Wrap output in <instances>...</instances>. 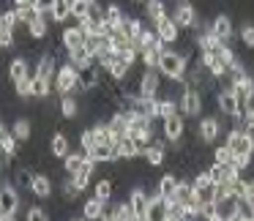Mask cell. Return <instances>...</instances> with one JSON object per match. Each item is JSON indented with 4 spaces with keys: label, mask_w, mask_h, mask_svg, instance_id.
I'll use <instances>...</instances> for the list:
<instances>
[{
    "label": "cell",
    "mask_w": 254,
    "mask_h": 221,
    "mask_svg": "<svg viewBox=\"0 0 254 221\" xmlns=\"http://www.w3.org/2000/svg\"><path fill=\"white\" fill-rule=\"evenodd\" d=\"M159 71H161V77L172 79V82H186V77H189V57L181 55V52H175V50H164Z\"/></svg>",
    "instance_id": "6da1fadb"
},
{
    "label": "cell",
    "mask_w": 254,
    "mask_h": 221,
    "mask_svg": "<svg viewBox=\"0 0 254 221\" xmlns=\"http://www.w3.org/2000/svg\"><path fill=\"white\" fill-rule=\"evenodd\" d=\"M55 93H61V96H77V93H85L82 88H79V68L74 66V63H63L61 68H58V74H55Z\"/></svg>",
    "instance_id": "7a4b0ae2"
},
{
    "label": "cell",
    "mask_w": 254,
    "mask_h": 221,
    "mask_svg": "<svg viewBox=\"0 0 254 221\" xmlns=\"http://www.w3.org/2000/svg\"><path fill=\"white\" fill-rule=\"evenodd\" d=\"M227 148L235 156H246V159H254V134L243 131V128H232L227 134Z\"/></svg>",
    "instance_id": "3957f363"
},
{
    "label": "cell",
    "mask_w": 254,
    "mask_h": 221,
    "mask_svg": "<svg viewBox=\"0 0 254 221\" xmlns=\"http://www.w3.org/2000/svg\"><path fill=\"white\" fill-rule=\"evenodd\" d=\"M216 101H219V112L224 117H232V120H238V117L243 115L246 110H241V101H238L235 90H232V85H224V88H219V93H216Z\"/></svg>",
    "instance_id": "277c9868"
},
{
    "label": "cell",
    "mask_w": 254,
    "mask_h": 221,
    "mask_svg": "<svg viewBox=\"0 0 254 221\" xmlns=\"http://www.w3.org/2000/svg\"><path fill=\"white\" fill-rule=\"evenodd\" d=\"M178 107H181V115L186 117H197L202 112V93L191 85H183L181 96H178Z\"/></svg>",
    "instance_id": "5b68a950"
},
{
    "label": "cell",
    "mask_w": 254,
    "mask_h": 221,
    "mask_svg": "<svg viewBox=\"0 0 254 221\" xmlns=\"http://www.w3.org/2000/svg\"><path fill=\"white\" fill-rule=\"evenodd\" d=\"M161 131H164V139H167V142H181L183 131H186V123H183V115H181V112L164 117V120H161Z\"/></svg>",
    "instance_id": "8992f818"
},
{
    "label": "cell",
    "mask_w": 254,
    "mask_h": 221,
    "mask_svg": "<svg viewBox=\"0 0 254 221\" xmlns=\"http://www.w3.org/2000/svg\"><path fill=\"white\" fill-rule=\"evenodd\" d=\"M153 30L159 33V39H161V44H175L178 41V36H181V28L175 25V19L167 14L164 19H159V22L153 25Z\"/></svg>",
    "instance_id": "52a82bcc"
},
{
    "label": "cell",
    "mask_w": 254,
    "mask_h": 221,
    "mask_svg": "<svg viewBox=\"0 0 254 221\" xmlns=\"http://www.w3.org/2000/svg\"><path fill=\"white\" fill-rule=\"evenodd\" d=\"M219 134H221V123H219V117H202V120H199V126H197V137H199V142L210 145V142H216V139H219Z\"/></svg>",
    "instance_id": "ba28073f"
},
{
    "label": "cell",
    "mask_w": 254,
    "mask_h": 221,
    "mask_svg": "<svg viewBox=\"0 0 254 221\" xmlns=\"http://www.w3.org/2000/svg\"><path fill=\"white\" fill-rule=\"evenodd\" d=\"M19 208V194H17V186H3L0 188V216H14Z\"/></svg>",
    "instance_id": "9c48e42d"
},
{
    "label": "cell",
    "mask_w": 254,
    "mask_h": 221,
    "mask_svg": "<svg viewBox=\"0 0 254 221\" xmlns=\"http://www.w3.org/2000/svg\"><path fill=\"white\" fill-rule=\"evenodd\" d=\"M172 19H175L178 28H197V11H194L191 3H178L175 11H172Z\"/></svg>",
    "instance_id": "30bf717a"
},
{
    "label": "cell",
    "mask_w": 254,
    "mask_h": 221,
    "mask_svg": "<svg viewBox=\"0 0 254 221\" xmlns=\"http://www.w3.org/2000/svg\"><path fill=\"white\" fill-rule=\"evenodd\" d=\"M58 60H55V52H44L41 55V60L36 63V68H33V74H39V77H44V79H50V82H55V74H58Z\"/></svg>",
    "instance_id": "8fae6325"
},
{
    "label": "cell",
    "mask_w": 254,
    "mask_h": 221,
    "mask_svg": "<svg viewBox=\"0 0 254 221\" xmlns=\"http://www.w3.org/2000/svg\"><path fill=\"white\" fill-rule=\"evenodd\" d=\"M159 90H161L159 71H145L142 74V88H139V99H159Z\"/></svg>",
    "instance_id": "7c38bea8"
},
{
    "label": "cell",
    "mask_w": 254,
    "mask_h": 221,
    "mask_svg": "<svg viewBox=\"0 0 254 221\" xmlns=\"http://www.w3.org/2000/svg\"><path fill=\"white\" fill-rule=\"evenodd\" d=\"M63 47H66V52L71 50H79V47H85V41H88V36H85V30L79 28V25H74V28H66L61 36Z\"/></svg>",
    "instance_id": "4fadbf2b"
},
{
    "label": "cell",
    "mask_w": 254,
    "mask_h": 221,
    "mask_svg": "<svg viewBox=\"0 0 254 221\" xmlns=\"http://www.w3.org/2000/svg\"><path fill=\"white\" fill-rule=\"evenodd\" d=\"M210 33H213L221 44H227V41L232 39V19L227 17V14H219V17L210 22Z\"/></svg>",
    "instance_id": "5bb4252c"
},
{
    "label": "cell",
    "mask_w": 254,
    "mask_h": 221,
    "mask_svg": "<svg viewBox=\"0 0 254 221\" xmlns=\"http://www.w3.org/2000/svg\"><path fill=\"white\" fill-rule=\"evenodd\" d=\"M145 221H167V199L161 194L150 197V205L145 210Z\"/></svg>",
    "instance_id": "9a60e30c"
},
{
    "label": "cell",
    "mask_w": 254,
    "mask_h": 221,
    "mask_svg": "<svg viewBox=\"0 0 254 221\" xmlns=\"http://www.w3.org/2000/svg\"><path fill=\"white\" fill-rule=\"evenodd\" d=\"M238 202H241V199L238 197H224V199H219V202H216V216H219L221 221H232V219H238Z\"/></svg>",
    "instance_id": "2e32d148"
},
{
    "label": "cell",
    "mask_w": 254,
    "mask_h": 221,
    "mask_svg": "<svg viewBox=\"0 0 254 221\" xmlns=\"http://www.w3.org/2000/svg\"><path fill=\"white\" fill-rule=\"evenodd\" d=\"M115 150H118V159H137V156H142V145L137 142V139H131V137H123L121 142L115 145Z\"/></svg>",
    "instance_id": "e0dca14e"
},
{
    "label": "cell",
    "mask_w": 254,
    "mask_h": 221,
    "mask_svg": "<svg viewBox=\"0 0 254 221\" xmlns=\"http://www.w3.org/2000/svg\"><path fill=\"white\" fill-rule=\"evenodd\" d=\"M178 186H181V180H178L175 172H167V175L159 177V183H156V194H161L164 199H172L178 191Z\"/></svg>",
    "instance_id": "ac0fdd59"
},
{
    "label": "cell",
    "mask_w": 254,
    "mask_h": 221,
    "mask_svg": "<svg viewBox=\"0 0 254 221\" xmlns=\"http://www.w3.org/2000/svg\"><path fill=\"white\" fill-rule=\"evenodd\" d=\"M79 88H82L85 93L99 88V63H93V66H88V68H79Z\"/></svg>",
    "instance_id": "d6986e66"
},
{
    "label": "cell",
    "mask_w": 254,
    "mask_h": 221,
    "mask_svg": "<svg viewBox=\"0 0 254 221\" xmlns=\"http://www.w3.org/2000/svg\"><path fill=\"white\" fill-rule=\"evenodd\" d=\"M8 77H11V82L17 85V82H22V79L33 77V71H30V66H28L25 57H14V60L8 63Z\"/></svg>",
    "instance_id": "ffe728a7"
},
{
    "label": "cell",
    "mask_w": 254,
    "mask_h": 221,
    "mask_svg": "<svg viewBox=\"0 0 254 221\" xmlns=\"http://www.w3.org/2000/svg\"><path fill=\"white\" fill-rule=\"evenodd\" d=\"M104 213H107V202H101V199H96V197H90L88 202L82 205V219L85 221H99Z\"/></svg>",
    "instance_id": "44dd1931"
},
{
    "label": "cell",
    "mask_w": 254,
    "mask_h": 221,
    "mask_svg": "<svg viewBox=\"0 0 254 221\" xmlns=\"http://www.w3.org/2000/svg\"><path fill=\"white\" fill-rule=\"evenodd\" d=\"M90 159L96 161V164H107V161H118V150H115V145H110V142H99L93 148V153H90Z\"/></svg>",
    "instance_id": "7402d4cb"
},
{
    "label": "cell",
    "mask_w": 254,
    "mask_h": 221,
    "mask_svg": "<svg viewBox=\"0 0 254 221\" xmlns=\"http://www.w3.org/2000/svg\"><path fill=\"white\" fill-rule=\"evenodd\" d=\"M50 153H52V159H66L68 153H71V145H68V139H66V134H52V139H50Z\"/></svg>",
    "instance_id": "603a6c76"
},
{
    "label": "cell",
    "mask_w": 254,
    "mask_h": 221,
    "mask_svg": "<svg viewBox=\"0 0 254 221\" xmlns=\"http://www.w3.org/2000/svg\"><path fill=\"white\" fill-rule=\"evenodd\" d=\"M30 191H33V197H39V199H50L52 197V180L47 175H41V172H36Z\"/></svg>",
    "instance_id": "cb8c5ba5"
},
{
    "label": "cell",
    "mask_w": 254,
    "mask_h": 221,
    "mask_svg": "<svg viewBox=\"0 0 254 221\" xmlns=\"http://www.w3.org/2000/svg\"><path fill=\"white\" fill-rule=\"evenodd\" d=\"M17 142H19V139L14 137V134L8 131L6 126H3V134H0V148H3V164H8V161L14 159V153H17Z\"/></svg>",
    "instance_id": "d4e9b609"
},
{
    "label": "cell",
    "mask_w": 254,
    "mask_h": 221,
    "mask_svg": "<svg viewBox=\"0 0 254 221\" xmlns=\"http://www.w3.org/2000/svg\"><path fill=\"white\" fill-rule=\"evenodd\" d=\"M85 161H88V153H85L82 148H79L77 153H68L66 159H63V166H66V175H77V172L85 166Z\"/></svg>",
    "instance_id": "484cf974"
},
{
    "label": "cell",
    "mask_w": 254,
    "mask_h": 221,
    "mask_svg": "<svg viewBox=\"0 0 254 221\" xmlns=\"http://www.w3.org/2000/svg\"><path fill=\"white\" fill-rule=\"evenodd\" d=\"M142 156H145V161H148L150 166H161L167 161V150H164V145H148V148L142 150Z\"/></svg>",
    "instance_id": "4316f807"
},
{
    "label": "cell",
    "mask_w": 254,
    "mask_h": 221,
    "mask_svg": "<svg viewBox=\"0 0 254 221\" xmlns=\"http://www.w3.org/2000/svg\"><path fill=\"white\" fill-rule=\"evenodd\" d=\"M161 55H164V47H153V50H145L139 57H142V63H145V68H148V71H159Z\"/></svg>",
    "instance_id": "83f0119b"
},
{
    "label": "cell",
    "mask_w": 254,
    "mask_h": 221,
    "mask_svg": "<svg viewBox=\"0 0 254 221\" xmlns=\"http://www.w3.org/2000/svg\"><path fill=\"white\" fill-rule=\"evenodd\" d=\"M68 63H74L77 68H88V66H93V63H96V57L90 55L85 47H79V50H71V52H68Z\"/></svg>",
    "instance_id": "f1b7e54d"
},
{
    "label": "cell",
    "mask_w": 254,
    "mask_h": 221,
    "mask_svg": "<svg viewBox=\"0 0 254 221\" xmlns=\"http://www.w3.org/2000/svg\"><path fill=\"white\" fill-rule=\"evenodd\" d=\"M123 19H126V14H123V8L118 6V3H110V6L104 8V22L110 25V28H121Z\"/></svg>",
    "instance_id": "f546056e"
},
{
    "label": "cell",
    "mask_w": 254,
    "mask_h": 221,
    "mask_svg": "<svg viewBox=\"0 0 254 221\" xmlns=\"http://www.w3.org/2000/svg\"><path fill=\"white\" fill-rule=\"evenodd\" d=\"M145 14H148V19L150 22H159V19H164L167 17V6H164V0H148L145 3Z\"/></svg>",
    "instance_id": "4dcf8cb0"
},
{
    "label": "cell",
    "mask_w": 254,
    "mask_h": 221,
    "mask_svg": "<svg viewBox=\"0 0 254 221\" xmlns=\"http://www.w3.org/2000/svg\"><path fill=\"white\" fill-rule=\"evenodd\" d=\"M128 202H131V208L137 210V216H142L145 219V210H148V205H150V197L142 191V188H134L131 191V197H128Z\"/></svg>",
    "instance_id": "1f68e13d"
},
{
    "label": "cell",
    "mask_w": 254,
    "mask_h": 221,
    "mask_svg": "<svg viewBox=\"0 0 254 221\" xmlns=\"http://www.w3.org/2000/svg\"><path fill=\"white\" fill-rule=\"evenodd\" d=\"M50 17H52V22H66V19H71V0H55Z\"/></svg>",
    "instance_id": "d6a6232c"
},
{
    "label": "cell",
    "mask_w": 254,
    "mask_h": 221,
    "mask_svg": "<svg viewBox=\"0 0 254 221\" xmlns=\"http://www.w3.org/2000/svg\"><path fill=\"white\" fill-rule=\"evenodd\" d=\"M121 28L126 30V33H128V39L134 41V47H137V44H139V39H142V33H145V28L139 25V19L126 17V19H123V25H121Z\"/></svg>",
    "instance_id": "836d02e7"
},
{
    "label": "cell",
    "mask_w": 254,
    "mask_h": 221,
    "mask_svg": "<svg viewBox=\"0 0 254 221\" xmlns=\"http://www.w3.org/2000/svg\"><path fill=\"white\" fill-rule=\"evenodd\" d=\"M61 115L66 117V120L79 117V101L74 99V96H63V99H61Z\"/></svg>",
    "instance_id": "e575fe53"
},
{
    "label": "cell",
    "mask_w": 254,
    "mask_h": 221,
    "mask_svg": "<svg viewBox=\"0 0 254 221\" xmlns=\"http://www.w3.org/2000/svg\"><path fill=\"white\" fill-rule=\"evenodd\" d=\"M55 90V85L50 82V79L39 77V74H33V99H47V96Z\"/></svg>",
    "instance_id": "d590c367"
},
{
    "label": "cell",
    "mask_w": 254,
    "mask_h": 221,
    "mask_svg": "<svg viewBox=\"0 0 254 221\" xmlns=\"http://www.w3.org/2000/svg\"><path fill=\"white\" fill-rule=\"evenodd\" d=\"M47 33H50V22H47L44 14H41L39 19H33V22L28 25V36H30V39H44Z\"/></svg>",
    "instance_id": "8d00e7d4"
},
{
    "label": "cell",
    "mask_w": 254,
    "mask_h": 221,
    "mask_svg": "<svg viewBox=\"0 0 254 221\" xmlns=\"http://www.w3.org/2000/svg\"><path fill=\"white\" fill-rule=\"evenodd\" d=\"M90 6H93V0H71V19H77V22L88 19Z\"/></svg>",
    "instance_id": "74e56055"
},
{
    "label": "cell",
    "mask_w": 254,
    "mask_h": 221,
    "mask_svg": "<svg viewBox=\"0 0 254 221\" xmlns=\"http://www.w3.org/2000/svg\"><path fill=\"white\" fill-rule=\"evenodd\" d=\"M153 47H164V44H161V39H159V33H156V30H145L142 39H139V44H137L139 55H142L145 50H153Z\"/></svg>",
    "instance_id": "f35d334b"
},
{
    "label": "cell",
    "mask_w": 254,
    "mask_h": 221,
    "mask_svg": "<svg viewBox=\"0 0 254 221\" xmlns=\"http://www.w3.org/2000/svg\"><path fill=\"white\" fill-rule=\"evenodd\" d=\"M14 11H17V17H19V25H25V28H28V25L33 22V19H39V17H41L36 6H19V8H14Z\"/></svg>",
    "instance_id": "ab89813d"
},
{
    "label": "cell",
    "mask_w": 254,
    "mask_h": 221,
    "mask_svg": "<svg viewBox=\"0 0 254 221\" xmlns=\"http://www.w3.org/2000/svg\"><path fill=\"white\" fill-rule=\"evenodd\" d=\"M96 145H99V137H96V131H93V126H90V128H85V131H82V137H79V148H82L85 150V153H93V148H96Z\"/></svg>",
    "instance_id": "60d3db41"
},
{
    "label": "cell",
    "mask_w": 254,
    "mask_h": 221,
    "mask_svg": "<svg viewBox=\"0 0 254 221\" xmlns=\"http://www.w3.org/2000/svg\"><path fill=\"white\" fill-rule=\"evenodd\" d=\"M112 191H115V186H112V180H99L96 183V191H93V197L96 199H101V202H110L112 199Z\"/></svg>",
    "instance_id": "b9f144b4"
},
{
    "label": "cell",
    "mask_w": 254,
    "mask_h": 221,
    "mask_svg": "<svg viewBox=\"0 0 254 221\" xmlns=\"http://www.w3.org/2000/svg\"><path fill=\"white\" fill-rule=\"evenodd\" d=\"M11 134L19 139V142H28V139H30V120H25V117H19V120L14 123Z\"/></svg>",
    "instance_id": "7bdbcfd3"
},
{
    "label": "cell",
    "mask_w": 254,
    "mask_h": 221,
    "mask_svg": "<svg viewBox=\"0 0 254 221\" xmlns=\"http://www.w3.org/2000/svg\"><path fill=\"white\" fill-rule=\"evenodd\" d=\"M227 172H230V164H216V161H213V166L208 169V175H210V180H213V183H224L227 180Z\"/></svg>",
    "instance_id": "ee69618b"
},
{
    "label": "cell",
    "mask_w": 254,
    "mask_h": 221,
    "mask_svg": "<svg viewBox=\"0 0 254 221\" xmlns=\"http://www.w3.org/2000/svg\"><path fill=\"white\" fill-rule=\"evenodd\" d=\"M17 25H19V17H17V11H3V17H0V30H17Z\"/></svg>",
    "instance_id": "f6af8a7d"
},
{
    "label": "cell",
    "mask_w": 254,
    "mask_h": 221,
    "mask_svg": "<svg viewBox=\"0 0 254 221\" xmlns=\"http://www.w3.org/2000/svg\"><path fill=\"white\" fill-rule=\"evenodd\" d=\"M213 159H216V164H232L235 153H232L227 145H219V148H216V153H213Z\"/></svg>",
    "instance_id": "bcb514c9"
},
{
    "label": "cell",
    "mask_w": 254,
    "mask_h": 221,
    "mask_svg": "<svg viewBox=\"0 0 254 221\" xmlns=\"http://www.w3.org/2000/svg\"><path fill=\"white\" fill-rule=\"evenodd\" d=\"M241 41H243V47H246V50H254V25L252 22H246L241 28Z\"/></svg>",
    "instance_id": "7dc6e473"
},
{
    "label": "cell",
    "mask_w": 254,
    "mask_h": 221,
    "mask_svg": "<svg viewBox=\"0 0 254 221\" xmlns=\"http://www.w3.org/2000/svg\"><path fill=\"white\" fill-rule=\"evenodd\" d=\"M14 183H17V188H30L33 186V175H30V169H25V166L17 169V180Z\"/></svg>",
    "instance_id": "c3c4849f"
},
{
    "label": "cell",
    "mask_w": 254,
    "mask_h": 221,
    "mask_svg": "<svg viewBox=\"0 0 254 221\" xmlns=\"http://www.w3.org/2000/svg\"><path fill=\"white\" fill-rule=\"evenodd\" d=\"M25 221H52V219H50V213H47L44 208H28Z\"/></svg>",
    "instance_id": "681fc988"
},
{
    "label": "cell",
    "mask_w": 254,
    "mask_h": 221,
    "mask_svg": "<svg viewBox=\"0 0 254 221\" xmlns=\"http://www.w3.org/2000/svg\"><path fill=\"white\" fill-rule=\"evenodd\" d=\"M14 88H17V96H22V99L33 96V77H28V79H22V82H17Z\"/></svg>",
    "instance_id": "f907efd6"
},
{
    "label": "cell",
    "mask_w": 254,
    "mask_h": 221,
    "mask_svg": "<svg viewBox=\"0 0 254 221\" xmlns=\"http://www.w3.org/2000/svg\"><path fill=\"white\" fill-rule=\"evenodd\" d=\"M14 44H17V39H14L11 30H0V47H3V50H11Z\"/></svg>",
    "instance_id": "816d5d0a"
},
{
    "label": "cell",
    "mask_w": 254,
    "mask_h": 221,
    "mask_svg": "<svg viewBox=\"0 0 254 221\" xmlns=\"http://www.w3.org/2000/svg\"><path fill=\"white\" fill-rule=\"evenodd\" d=\"M33 6L39 8V14H44V17H50V14H52V6H55V0H36Z\"/></svg>",
    "instance_id": "f5cc1de1"
},
{
    "label": "cell",
    "mask_w": 254,
    "mask_h": 221,
    "mask_svg": "<svg viewBox=\"0 0 254 221\" xmlns=\"http://www.w3.org/2000/svg\"><path fill=\"white\" fill-rule=\"evenodd\" d=\"M249 199H254V177L249 180Z\"/></svg>",
    "instance_id": "db71d44e"
},
{
    "label": "cell",
    "mask_w": 254,
    "mask_h": 221,
    "mask_svg": "<svg viewBox=\"0 0 254 221\" xmlns=\"http://www.w3.org/2000/svg\"><path fill=\"white\" fill-rule=\"evenodd\" d=\"M0 221H14V216H0Z\"/></svg>",
    "instance_id": "11a10c76"
},
{
    "label": "cell",
    "mask_w": 254,
    "mask_h": 221,
    "mask_svg": "<svg viewBox=\"0 0 254 221\" xmlns=\"http://www.w3.org/2000/svg\"><path fill=\"white\" fill-rule=\"evenodd\" d=\"M131 3H148V0H131Z\"/></svg>",
    "instance_id": "9f6ffc18"
},
{
    "label": "cell",
    "mask_w": 254,
    "mask_h": 221,
    "mask_svg": "<svg viewBox=\"0 0 254 221\" xmlns=\"http://www.w3.org/2000/svg\"><path fill=\"white\" fill-rule=\"evenodd\" d=\"M71 221H85V219H71Z\"/></svg>",
    "instance_id": "6f0895ef"
},
{
    "label": "cell",
    "mask_w": 254,
    "mask_h": 221,
    "mask_svg": "<svg viewBox=\"0 0 254 221\" xmlns=\"http://www.w3.org/2000/svg\"><path fill=\"white\" fill-rule=\"evenodd\" d=\"M252 117H254V107H252Z\"/></svg>",
    "instance_id": "680465c9"
},
{
    "label": "cell",
    "mask_w": 254,
    "mask_h": 221,
    "mask_svg": "<svg viewBox=\"0 0 254 221\" xmlns=\"http://www.w3.org/2000/svg\"><path fill=\"white\" fill-rule=\"evenodd\" d=\"M178 3H183V0H178Z\"/></svg>",
    "instance_id": "91938a15"
},
{
    "label": "cell",
    "mask_w": 254,
    "mask_h": 221,
    "mask_svg": "<svg viewBox=\"0 0 254 221\" xmlns=\"http://www.w3.org/2000/svg\"><path fill=\"white\" fill-rule=\"evenodd\" d=\"M252 134H254V128H252Z\"/></svg>",
    "instance_id": "94428289"
}]
</instances>
